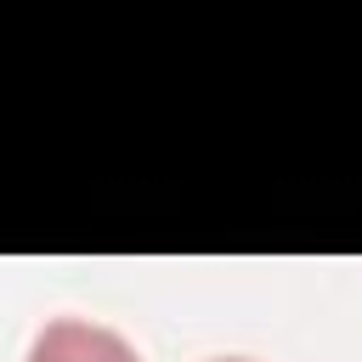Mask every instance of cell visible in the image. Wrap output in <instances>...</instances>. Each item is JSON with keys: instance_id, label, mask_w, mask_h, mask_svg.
Segmentation results:
<instances>
[{"instance_id": "2", "label": "cell", "mask_w": 362, "mask_h": 362, "mask_svg": "<svg viewBox=\"0 0 362 362\" xmlns=\"http://www.w3.org/2000/svg\"><path fill=\"white\" fill-rule=\"evenodd\" d=\"M215 362H243V356H215Z\"/></svg>"}, {"instance_id": "1", "label": "cell", "mask_w": 362, "mask_h": 362, "mask_svg": "<svg viewBox=\"0 0 362 362\" xmlns=\"http://www.w3.org/2000/svg\"><path fill=\"white\" fill-rule=\"evenodd\" d=\"M28 362H141L136 345L102 322H85V317H57L34 334L28 345Z\"/></svg>"}]
</instances>
